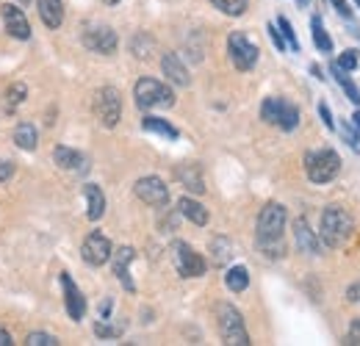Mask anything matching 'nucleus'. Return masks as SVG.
I'll list each match as a JSON object with an SVG mask.
<instances>
[{
    "mask_svg": "<svg viewBox=\"0 0 360 346\" xmlns=\"http://www.w3.org/2000/svg\"><path fill=\"white\" fill-rule=\"evenodd\" d=\"M175 177H178V183L183 188H188V191H194V194H202V191H205L202 172H200L197 164H180L178 169H175Z\"/></svg>",
    "mask_w": 360,
    "mask_h": 346,
    "instance_id": "18",
    "label": "nucleus"
},
{
    "mask_svg": "<svg viewBox=\"0 0 360 346\" xmlns=\"http://www.w3.org/2000/svg\"><path fill=\"white\" fill-rule=\"evenodd\" d=\"M103 3H108V6H117V3H120V0H103Z\"/></svg>",
    "mask_w": 360,
    "mask_h": 346,
    "instance_id": "43",
    "label": "nucleus"
},
{
    "mask_svg": "<svg viewBox=\"0 0 360 346\" xmlns=\"http://www.w3.org/2000/svg\"><path fill=\"white\" fill-rule=\"evenodd\" d=\"M288 214L280 203H269L264 205V211L258 214V247L269 255V258H280L283 255V230H285Z\"/></svg>",
    "mask_w": 360,
    "mask_h": 346,
    "instance_id": "1",
    "label": "nucleus"
},
{
    "mask_svg": "<svg viewBox=\"0 0 360 346\" xmlns=\"http://www.w3.org/2000/svg\"><path fill=\"white\" fill-rule=\"evenodd\" d=\"M11 344H14V338H11V335H8V333L0 327V346H11Z\"/></svg>",
    "mask_w": 360,
    "mask_h": 346,
    "instance_id": "41",
    "label": "nucleus"
},
{
    "mask_svg": "<svg viewBox=\"0 0 360 346\" xmlns=\"http://www.w3.org/2000/svg\"><path fill=\"white\" fill-rule=\"evenodd\" d=\"M349 122H352V128H355L360 133V108L355 111V114H352V120H349Z\"/></svg>",
    "mask_w": 360,
    "mask_h": 346,
    "instance_id": "42",
    "label": "nucleus"
},
{
    "mask_svg": "<svg viewBox=\"0 0 360 346\" xmlns=\"http://www.w3.org/2000/svg\"><path fill=\"white\" fill-rule=\"evenodd\" d=\"M11 172H14V164L0 158V183H3V180H8V177H11Z\"/></svg>",
    "mask_w": 360,
    "mask_h": 346,
    "instance_id": "39",
    "label": "nucleus"
},
{
    "mask_svg": "<svg viewBox=\"0 0 360 346\" xmlns=\"http://www.w3.org/2000/svg\"><path fill=\"white\" fill-rule=\"evenodd\" d=\"M94 114L103 128H117L122 120V97L114 86H103L94 94Z\"/></svg>",
    "mask_w": 360,
    "mask_h": 346,
    "instance_id": "6",
    "label": "nucleus"
},
{
    "mask_svg": "<svg viewBox=\"0 0 360 346\" xmlns=\"http://www.w3.org/2000/svg\"><path fill=\"white\" fill-rule=\"evenodd\" d=\"M341 70H347V72H352V70H358V64H360V53L355 50V47H349V50H344L341 53V58L335 61Z\"/></svg>",
    "mask_w": 360,
    "mask_h": 346,
    "instance_id": "32",
    "label": "nucleus"
},
{
    "mask_svg": "<svg viewBox=\"0 0 360 346\" xmlns=\"http://www.w3.org/2000/svg\"><path fill=\"white\" fill-rule=\"evenodd\" d=\"M161 70H164L167 81L175 84V86H188V84H191V75H188V70L183 67V61H180L178 53H164V58H161Z\"/></svg>",
    "mask_w": 360,
    "mask_h": 346,
    "instance_id": "16",
    "label": "nucleus"
},
{
    "mask_svg": "<svg viewBox=\"0 0 360 346\" xmlns=\"http://www.w3.org/2000/svg\"><path fill=\"white\" fill-rule=\"evenodd\" d=\"M17 3H31V0H17Z\"/></svg>",
    "mask_w": 360,
    "mask_h": 346,
    "instance_id": "45",
    "label": "nucleus"
},
{
    "mask_svg": "<svg viewBox=\"0 0 360 346\" xmlns=\"http://www.w3.org/2000/svg\"><path fill=\"white\" fill-rule=\"evenodd\" d=\"M214 8H219L227 17H241L247 11V0H211Z\"/></svg>",
    "mask_w": 360,
    "mask_h": 346,
    "instance_id": "29",
    "label": "nucleus"
},
{
    "mask_svg": "<svg viewBox=\"0 0 360 346\" xmlns=\"http://www.w3.org/2000/svg\"><path fill=\"white\" fill-rule=\"evenodd\" d=\"M258 53H261L258 44H252L244 34L233 31V34L227 37V56H230V61H233L236 70L250 72V70L258 64Z\"/></svg>",
    "mask_w": 360,
    "mask_h": 346,
    "instance_id": "7",
    "label": "nucleus"
},
{
    "mask_svg": "<svg viewBox=\"0 0 360 346\" xmlns=\"http://www.w3.org/2000/svg\"><path fill=\"white\" fill-rule=\"evenodd\" d=\"M230 258H233V244L227 241L225 236L214 238V241H211V260H214L217 266H227Z\"/></svg>",
    "mask_w": 360,
    "mask_h": 346,
    "instance_id": "27",
    "label": "nucleus"
},
{
    "mask_svg": "<svg viewBox=\"0 0 360 346\" xmlns=\"http://www.w3.org/2000/svg\"><path fill=\"white\" fill-rule=\"evenodd\" d=\"M347 344H360V316L352 319V324H349V341Z\"/></svg>",
    "mask_w": 360,
    "mask_h": 346,
    "instance_id": "38",
    "label": "nucleus"
},
{
    "mask_svg": "<svg viewBox=\"0 0 360 346\" xmlns=\"http://www.w3.org/2000/svg\"><path fill=\"white\" fill-rule=\"evenodd\" d=\"M14 141H17L20 150H37L39 133H37V128H34L31 122H20V125L14 128Z\"/></svg>",
    "mask_w": 360,
    "mask_h": 346,
    "instance_id": "25",
    "label": "nucleus"
},
{
    "mask_svg": "<svg viewBox=\"0 0 360 346\" xmlns=\"http://www.w3.org/2000/svg\"><path fill=\"white\" fill-rule=\"evenodd\" d=\"M280 103H283V97H266V100H264V105H261V120H264V122H269V125H277Z\"/></svg>",
    "mask_w": 360,
    "mask_h": 346,
    "instance_id": "30",
    "label": "nucleus"
},
{
    "mask_svg": "<svg viewBox=\"0 0 360 346\" xmlns=\"http://www.w3.org/2000/svg\"><path fill=\"white\" fill-rule=\"evenodd\" d=\"M141 128L147 130V133H158V136H164V139H169V141H175L180 136L178 128H175L172 122L161 120V117H144V120H141Z\"/></svg>",
    "mask_w": 360,
    "mask_h": 346,
    "instance_id": "24",
    "label": "nucleus"
},
{
    "mask_svg": "<svg viewBox=\"0 0 360 346\" xmlns=\"http://www.w3.org/2000/svg\"><path fill=\"white\" fill-rule=\"evenodd\" d=\"M25 344L28 346H58V338L50 335V333H31Z\"/></svg>",
    "mask_w": 360,
    "mask_h": 346,
    "instance_id": "33",
    "label": "nucleus"
},
{
    "mask_svg": "<svg viewBox=\"0 0 360 346\" xmlns=\"http://www.w3.org/2000/svg\"><path fill=\"white\" fill-rule=\"evenodd\" d=\"M277 28H280V34H283V39L288 44V50H300V39H297V34H294V25L285 20V17H277Z\"/></svg>",
    "mask_w": 360,
    "mask_h": 346,
    "instance_id": "31",
    "label": "nucleus"
},
{
    "mask_svg": "<svg viewBox=\"0 0 360 346\" xmlns=\"http://www.w3.org/2000/svg\"><path fill=\"white\" fill-rule=\"evenodd\" d=\"M0 17H3V23H6L8 37H14V39H31V25H28L22 8L6 3V6H0Z\"/></svg>",
    "mask_w": 360,
    "mask_h": 346,
    "instance_id": "13",
    "label": "nucleus"
},
{
    "mask_svg": "<svg viewBox=\"0 0 360 346\" xmlns=\"http://www.w3.org/2000/svg\"><path fill=\"white\" fill-rule=\"evenodd\" d=\"M134 191L144 205H153V208H167V205H169V188H167V183H164L161 177H155V174L139 177Z\"/></svg>",
    "mask_w": 360,
    "mask_h": 346,
    "instance_id": "9",
    "label": "nucleus"
},
{
    "mask_svg": "<svg viewBox=\"0 0 360 346\" xmlns=\"http://www.w3.org/2000/svg\"><path fill=\"white\" fill-rule=\"evenodd\" d=\"M53 161H56L61 169H67V172H86V169H89L86 158H84L78 150H70V147H56V150H53Z\"/></svg>",
    "mask_w": 360,
    "mask_h": 346,
    "instance_id": "17",
    "label": "nucleus"
},
{
    "mask_svg": "<svg viewBox=\"0 0 360 346\" xmlns=\"http://www.w3.org/2000/svg\"><path fill=\"white\" fill-rule=\"evenodd\" d=\"M300 120H302V117H300V108H297L294 103L283 100V103H280V114H277V128L291 133V130H297Z\"/></svg>",
    "mask_w": 360,
    "mask_h": 346,
    "instance_id": "23",
    "label": "nucleus"
},
{
    "mask_svg": "<svg viewBox=\"0 0 360 346\" xmlns=\"http://www.w3.org/2000/svg\"><path fill=\"white\" fill-rule=\"evenodd\" d=\"M319 117H321V122H324V128H335V122H333V114H330V108H327V103H319Z\"/></svg>",
    "mask_w": 360,
    "mask_h": 346,
    "instance_id": "37",
    "label": "nucleus"
},
{
    "mask_svg": "<svg viewBox=\"0 0 360 346\" xmlns=\"http://www.w3.org/2000/svg\"><path fill=\"white\" fill-rule=\"evenodd\" d=\"M297 3H300V6H308V0H297Z\"/></svg>",
    "mask_w": 360,
    "mask_h": 346,
    "instance_id": "44",
    "label": "nucleus"
},
{
    "mask_svg": "<svg viewBox=\"0 0 360 346\" xmlns=\"http://www.w3.org/2000/svg\"><path fill=\"white\" fill-rule=\"evenodd\" d=\"M94 333H97L100 338H117V335H120V330H114L111 324H105V319H100V321L94 324Z\"/></svg>",
    "mask_w": 360,
    "mask_h": 346,
    "instance_id": "34",
    "label": "nucleus"
},
{
    "mask_svg": "<svg viewBox=\"0 0 360 346\" xmlns=\"http://www.w3.org/2000/svg\"><path fill=\"white\" fill-rule=\"evenodd\" d=\"M25 97H28V89L25 84H11V86L6 89V94H3V100H0V108L6 111V114H14L22 103H25Z\"/></svg>",
    "mask_w": 360,
    "mask_h": 346,
    "instance_id": "22",
    "label": "nucleus"
},
{
    "mask_svg": "<svg viewBox=\"0 0 360 346\" xmlns=\"http://www.w3.org/2000/svg\"><path fill=\"white\" fill-rule=\"evenodd\" d=\"M84 197H86V217L91 222L103 219V214H105V194H103V188L94 186V183H86L84 186Z\"/></svg>",
    "mask_w": 360,
    "mask_h": 346,
    "instance_id": "21",
    "label": "nucleus"
},
{
    "mask_svg": "<svg viewBox=\"0 0 360 346\" xmlns=\"http://www.w3.org/2000/svg\"><path fill=\"white\" fill-rule=\"evenodd\" d=\"M269 37H271V42H274V47H277L280 53H285V47H288V44H285V39H283V34H280V28H277L274 23L269 25Z\"/></svg>",
    "mask_w": 360,
    "mask_h": 346,
    "instance_id": "35",
    "label": "nucleus"
},
{
    "mask_svg": "<svg viewBox=\"0 0 360 346\" xmlns=\"http://www.w3.org/2000/svg\"><path fill=\"white\" fill-rule=\"evenodd\" d=\"M217 316H219V335H222V341L227 346H250V335H247V327H244V319H241V313L233 307V305L222 302L219 305V310H217Z\"/></svg>",
    "mask_w": 360,
    "mask_h": 346,
    "instance_id": "5",
    "label": "nucleus"
},
{
    "mask_svg": "<svg viewBox=\"0 0 360 346\" xmlns=\"http://www.w3.org/2000/svg\"><path fill=\"white\" fill-rule=\"evenodd\" d=\"M136 258V250L134 247H120L117 252H111V263H114V274L117 280L122 283L125 291H136V283L131 277V263Z\"/></svg>",
    "mask_w": 360,
    "mask_h": 346,
    "instance_id": "14",
    "label": "nucleus"
},
{
    "mask_svg": "<svg viewBox=\"0 0 360 346\" xmlns=\"http://www.w3.org/2000/svg\"><path fill=\"white\" fill-rule=\"evenodd\" d=\"M61 288H64V307H67V316L72 321H81L86 316V297L81 294V288L72 283V277L64 271L61 274Z\"/></svg>",
    "mask_w": 360,
    "mask_h": 346,
    "instance_id": "12",
    "label": "nucleus"
},
{
    "mask_svg": "<svg viewBox=\"0 0 360 346\" xmlns=\"http://www.w3.org/2000/svg\"><path fill=\"white\" fill-rule=\"evenodd\" d=\"M347 300H349V302H355V305H360V283H352V286L347 288Z\"/></svg>",
    "mask_w": 360,
    "mask_h": 346,
    "instance_id": "40",
    "label": "nucleus"
},
{
    "mask_svg": "<svg viewBox=\"0 0 360 346\" xmlns=\"http://www.w3.org/2000/svg\"><path fill=\"white\" fill-rule=\"evenodd\" d=\"M311 28H314V44L321 50V53H333V39L330 34L324 31V23L321 17H311Z\"/></svg>",
    "mask_w": 360,
    "mask_h": 346,
    "instance_id": "28",
    "label": "nucleus"
},
{
    "mask_svg": "<svg viewBox=\"0 0 360 346\" xmlns=\"http://www.w3.org/2000/svg\"><path fill=\"white\" fill-rule=\"evenodd\" d=\"M136 105L141 111H153V108H172L175 105V91L155 81V78H139L134 89Z\"/></svg>",
    "mask_w": 360,
    "mask_h": 346,
    "instance_id": "3",
    "label": "nucleus"
},
{
    "mask_svg": "<svg viewBox=\"0 0 360 346\" xmlns=\"http://www.w3.org/2000/svg\"><path fill=\"white\" fill-rule=\"evenodd\" d=\"M81 39H84V44L89 47L91 53H100V56H111L117 50V34H114V28L100 25V23H86Z\"/></svg>",
    "mask_w": 360,
    "mask_h": 346,
    "instance_id": "10",
    "label": "nucleus"
},
{
    "mask_svg": "<svg viewBox=\"0 0 360 346\" xmlns=\"http://www.w3.org/2000/svg\"><path fill=\"white\" fill-rule=\"evenodd\" d=\"M225 286L233 291V294L247 291V286H250V271H247L244 266H230L225 274Z\"/></svg>",
    "mask_w": 360,
    "mask_h": 346,
    "instance_id": "26",
    "label": "nucleus"
},
{
    "mask_svg": "<svg viewBox=\"0 0 360 346\" xmlns=\"http://www.w3.org/2000/svg\"><path fill=\"white\" fill-rule=\"evenodd\" d=\"M178 211H180V217H186L191 224H197V227H205V224H208V208H205L202 203L191 200V197H180Z\"/></svg>",
    "mask_w": 360,
    "mask_h": 346,
    "instance_id": "19",
    "label": "nucleus"
},
{
    "mask_svg": "<svg viewBox=\"0 0 360 346\" xmlns=\"http://www.w3.org/2000/svg\"><path fill=\"white\" fill-rule=\"evenodd\" d=\"M172 260H175L178 274L186 277V280H188V277H202L205 269H208L205 258H202L200 252H194V247L186 244V241H172Z\"/></svg>",
    "mask_w": 360,
    "mask_h": 346,
    "instance_id": "8",
    "label": "nucleus"
},
{
    "mask_svg": "<svg viewBox=\"0 0 360 346\" xmlns=\"http://www.w3.org/2000/svg\"><path fill=\"white\" fill-rule=\"evenodd\" d=\"M355 3H358V8H360V0H355Z\"/></svg>",
    "mask_w": 360,
    "mask_h": 346,
    "instance_id": "46",
    "label": "nucleus"
},
{
    "mask_svg": "<svg viewBox=\"0 0 360 346\" xmlns=\"http://www.w3.org/2000/svg\"><path fill=\"white\" fill-rule=\"evenodd\" d=\"M355 224H352V217L341 208V205H330L321 211V224H319V236L321 241L330 247V250H338L349 241Z\"/></svg>",
    "mask_w": 360,
    "mask_h": 346,
    "instance_id": "2",
    "label": "nucleus"
},
{
    "mask_svg": "<svg viewBox=\"0 0 360 346\" xmlns=\"http://www.w3.org/2000/svg\"><path fill=\"white\" fill-rule=\"evenodd\" d=\"M294 241H297L300 252H305V255H319V252H321L319 236L311 230V224H308V219L305 217H300L297 222H294Z\"/></svg>",
    "mask_w": 360,
    "mask_h": 346,
    "instance_id": "15",
    "label": "nucleus"
},
{
    "mask_svg": "<svg viewBox=\"0 0 360 346\" xmlns=\"http://www.w3.org/2000/svg\"><path fill=\"white\" fill-rule=\"evenodd\" d=\"M111 252H114V247H111L108 236H103L100 230L89 233L86 241H84V247H81V258L86 260L89 266H103V263H108V260H111Z\"/></svg>",
    "mask_w": 360,
    "mask_h": 346,
    "instance_id": "11",
    "label": "nucleus"
},
{
    "mask_svg": "<svg viewBox=\"0 0 360 346\" xmlns=\"http://www.w3.org/2000/svg\"><path fill=\"white\" fill-rule=\"evenodd\" d=\"M305 172L314 183H330L335 174L341 172V155L330 147L321 150H311L305 155Z\"/></svg>",
    "mask_w": 360,
    "mask_h": 346,
    "instance_id": "4",
    "label": "nucleus"
},
{
    "mask_svg": "<svg viewBox=\"0 0 360 346\" xmlns=\"http://www.w3.org/2000/svg\"><path fill=\"white\" fill-rule=\"evenodd\" d=\"M330 3H333V8H335L344 20H349V17H352V6H349V0H330Z\"/></svg>",
    "mask_w": 360,
    "mask_h": 346,
    "instance_id": "36",
    "label": "nucleus"
},
{
    "mask_svg": "<svg viewBox=\"0 0 360 346\" xmlns=\"http://www.w3.org/2000/svg\"><path fill=\"white\" fill-rule=\"evenodd\" d=\"M37 8H39V17L47 28H61L64 23V3L61 0H37Z\"/></svg>",
    "mask_w": 360,
    "mask_h": 346,
    "instance_id": "20",
    "label": "nucleus"
}]
</instances>
